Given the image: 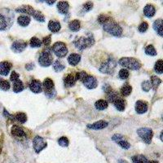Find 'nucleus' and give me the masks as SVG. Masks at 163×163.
<instances>
[{
	"mask_svg": "<svg viewBox=\"0 0 163 163\" xmlns=\"http://www.w3.org/2000/svg\"><path fill=\"white\" fill-rule=\"evenodd\" d=\"M73 44L79 51H83L95 44V38L92 33H86V35L77 37L73 41Z\"/></svg>",
	"mask_w": 163,
	"mask_h": 163,
	"instance_id": "obj_1",
	"label": "nucleus"
},
{
	"mask_svg": "<svg viewBox=\"0 0 163 163\" xmlns=\"http://www.w3.org/2000/svg\"><path fill=\"white\" fill-rule=\"evenodd\" d=\"M14 21V14L9 10L0 11V31H4L11 28Z\"/></svg>",
	"mask_w": 163,
	"mask_h": 163,
	"instance_id": "obj_2",
	"label": "nucleus"
},
{
	"mask_svg": "<svg viewBox=\"0 0 163 163\" xmlns=\"http://www.w3.org/2000/svg\"><path fill=\"white\" fill-rule=\"evenodd\" d=\"M103 28H104V31H106L107 33H110V34L113 36H116V37H120L121 35V33H122L121 27L112 19H108L103 24Z\"/></svg>",
	"mask_w": 163,
	"mask_h": 163,
	"instance_id": "obj_3",
	"label": "nucleus"
},
{
	"mask_svg": "<svg viewBox=\"0 0 163 163\" xmlns=\"http://www.w3.org/2000/svg\"><path fill=\"white\" fill-rule=\"evenodd\" d=\"M119 64L122 67L131 69V70H138L141 67V64L136 59L131 57H122L119 59Z\"/></svg>",
	"mask_w": 163,
	"mask_h": 163,
	"instance_id": "obj_4",
	"label": "nucleus"
},
{
	"mask_svg": "<svg viewBox=\"0 0 163 163\" xmlns=\"http://www.w3.org/2000/svg\"><path fill=\"white\" fill-rule=\"evenodd\" d=\"M116 66H117V62L115 61V59L112 58H109L107 60H105L104 63H102L101 65L99 66V70L103 73L111 74L113 73Z\"/></svg>",
	"mask_w": 163,
	"mask_h": 163,
	"instance_id": "obj_5",
	"label": "nucleus"
},
{
	"mask_svg": "<svg viewBox=\"0 0 163 163\" xmlns=\"http://www.w3.org/2000/svg\"><path fill=\"white\" fill-rule=\"evenodd\" d=\"M137 134L140 137L142 140L147 144H150L153 137V131L152 129L148 127H142L137 130Z\"/></svg>",
	"mask_w": 163,
	"mask_h": 163,
	"instance_id": "obj_6",
	"label": "nucleus"
},
{
	"mask_svg": "<svg viewBox=\"0 0 163 163\" xmlns=\"http://www.w3.org/2000/svg\"><path fill=\"white\" fill-rule=\"evenodd\" d=\"M42 87L44 90L45 95L48 98H53L56 95V91H55V86H54V82L51 78H46L42 83Z\"/></svg>",
	"mask_w": 163,
	"mask_h": 163,
	"instance_id": "obj_7",
	"label": "nucleus"
},
{
	"mask_svg": "<svg viewBox=\"0 0 163 163\" xmlns=\"http://www.w3.org/2000/svg\"><path fill=\"white\" fill-rule=\"evenodd\" d=\"M52 51L57 57L64 58L68 53V48L65 43L62 42H57L53 45Z\"/></svg>",
	"mask_w": 163,
	"mask_h": 163,
	"instance_id": "obj_8",
	"label": "nucleus"
},
{
	"mask_svg": "<svg viewBox=\"0 0 163 163\" xmlns=\"http://www.w3.org/2000/svg\"><path fill=\"white\" fill-rule=\"evenodd\" d=\"M53 57L51 52L49 51H43L39 55L38 57V63L41 66L48 67L52 64Z\"/></svg>",
	"mask_w": 163,
	"mask_h": 163,
	"instance_id": "obj_9",
	"label": "nucleus"
},
{
	"mask_svg": "<svg viewBox=\"0 0 163 163\" xmlns=\"http://www.w3.org/2000/svg\"><path fill=\"white\" fill-rule=\"evenodd\" d=\"M33 145L36 153H39L41 151H42L47 146V143L42 137L37 135L33 139Z\"/></svg>",
	"mask_w": 163,
	"mask_h": 163,
	"instance_id": "obj_10",
	"label": "nucleus"
},
{
	"mask_svg": "<svg viewBox=\"0 0 163 163\" xmlns=\"http://www.w3.org/2000/svg\"><path fill=\"white\" fill-rule=\"evenodd\" d=\"M112 139L114 142H116L123 149H129L130 148V144L129 143V142H127L126 139H124V137L121 135V134H116L114 135H112Z\"/></svg>",
	"mask_w": 163,
	"mask_h": 163,
	"instance_id": "obj_11",
	"label": "nucleus"
},
{
	"mask_svg": "<svg viewBox=\"0 0 163 163\" xmlns=\"http://www.w3.org/2000/svg\"><path fill=\"white\" fill-rule=\"evenodd\" d=\"M82 83L85 86H86L87 89H95L96 88L97 86H98V82L95 77H92V76H90V75H87L83 80H82Z\"/></svg>",
	"mask_w": 163,
	"mask_h": 163,
	"instance_id": "obj_12",
	"label": "nucleus"
},
{
	"mask_svg": "<svg viewBox=\"0 0 163 163\" xmlns=\"http://www.w3.org/2000/svg\"><path fill=\"white\" fill-rule=\"evenodd\" d=\"M27 43L24 41L22 40H17L12 43L11 46V49L15 53H20L24 51V49L26 48Z\"/></svg>",
	"mask_w": 163,
	"mask_h": 163,
	"instance_id": "obj_13",
	"label": "nucleus"
},
{
	"mask_svg": "<svg viewBox=\"0 0 163 163\" xmlns=\"http://www.w3.org/2000/svg\"><path fill=\"white\" fill-rule=\"evenodd\" d=\"M148 104L146 103L145 101H143V100H138V101L135 103V111H136L137 113L139 114H143V113H145L147 111H148Z\"/></svg>",
	"mask_w": 163,
	"mask_h": 163,
	"instance_id": "obj_14",
	"label": "nucleus"
},
{
	"mask_svg": "<svg viewBox=\"0 0 163 163\" xmlns=\"http://www.w3.org/2000/svg\"><path fill=\"white\" fill-rule=\"evenodd\" d=\"M108 125V123L107 121L101 120V121H98L92 124H89V125L86 126V127L89 128V129H91V130H101V129L107 127Z\"/></svg>",
	"mask_w": 163,
	"mask_h": 163,
	"instance_id": "obj_15",
	"label": "nucleus"
},
{
	"mask_svg": "<svg viewBox=\"0 0 163 163\" xmlns=\"http://www.w3.org/2000/svg\"><path fill=\"white\" fill-rule=\"evenodd\" d=\"M11 133L13 136L17 137V138H24L26 136V134L23 130V128L19 126H15V125L11 127Z\"/></svg>",
	"mask_w": 163,
	"mask_h": 163,
	"instance_id": "obj_16",
	"label": "nucleus"
},
{
	"mask_svg": "<svg viewBox=\"0 0 163 163\" xmlns=\"http://www.w3.org/2000/svg\"><path fill=\"white\" fill-rule=\"evenodd\" d=\"M29 89L33 93H40L42 90V85L38 80H32L29 84Z\"/></svg>",
	"mask_w": 163,
	"mask_h": 163,
	"instance_id": "obj_17",
	"label": "nucleus"
},
{
	"mask_svg": "<svg viewBox=\"0 0 163 163\" xmlns=\"http://www.w3.org/2000/svg\"><path fill=\"white\" fill-rule=\"evenodd\" d=\"M11 68V64L7 61L0 62V74L2 76H7L10 73Z\"/></svg>",
	"mask_w": 163,
	"mask_h": 163,
	"instance_id": "obj_18",
	"label": "nucleus"
},
{
	"mask_svg": "<svg viewBox=\"0 0 163 163\" xmlns=\"http://www.w3.org/2000/svg\"><path fill=\"white\" fill-rule=\"evenodd\" d=\"M81 60V55L77 54V53H72L71 55H68V64L72 65V66H75L77 65Z\"/></svg>",
	"mask_w": 163,
	"mask_h": 163,
	"instance_id": "obj_19",
	"label": "nucleus"
},
{
	"mask_svg": "<svg viewBox=\"0 0 163 163\" xmlns=\"http://www.w3.org/2000/svg\"><path fill=\"white\" fill-rule=\"evenodd\" d=\"M156 13V9H155L154 6L152 4H147L143 8V14L145 16L148 18L152 17Z\"/></svg>",
	"mask_w": 163,
	"mask_h": 163,
	"instance_id": "obj_20",
	"label": "nucleus"
},
{
	"mask_svg": "<svg viewBox=\"0 0 163 163\" xmlns=\"http://www.w3.org/2000/svg\"><path fill=\"white\" fill-rule=\"evenodd\" d=\"M68 8H69L68 2L62 1V2H59L57 3V10L60 14L65 15V14L68 13Z\"/></svg>",
	"mask_w": 163,
	"mask_h": 163,
	"instance_id": "obj_21",
	"label": "nucleus"
},
{
	"mask_svg": "<svg viewBox=\"0 0 163 163\" xmlns=\"http://www.w3.org/2000/svg\"><path fill=\"white\" fill-rule=\"evenodd\" d=\"M162 19H157L153 23V29L156 32V33L159 36L162 37L163 36V30H162Z\"/></svg>",
	"mask_w": 163,
	"mask_h": 163,
	"instance_id": "obj_22",
	"label": "nucleus"
},
{
	"mask_svg": "<svg viewBox=\"0 0 163 163\" xmlns=\"http://www.w3.org/2000/svg\"><path fill=\"white\" fill-rule=\"evenodd\" d=\"M60 24L57 20H50L48 23L49 30L52 33H57L60 29Z\"/></svg>",
	"mask_w": 163,
	"mask_h": 163,
	"instance_id": "obj_23",
	"label": "nucleus"
},
{
	"mask_svg": "<svg viewBox=\"0 0 163 163\" xmlns=\"http://www.w3.org/2000/svg\"><path fill=\"white\" fill-rule=\"evenodd\" d=\"M34 11H35V10L31 7V6H22V7L15 9V11H16V12L24 13L29 15H33Z\"/></svg>",
	"mask_w": 163,
	"mask_h": 163,
	"instance_id": "obj_24",
	"label": "nucleus"
},
{
	"mask_svg": "<svg viewBox=\"0 0 163 163\" xmlns=\"http://www.w3.org/2000/svg\"><path fill=\"white\" fill-rule=\"evenodd\" d=\"M76 80H75V77L72 74L66 75L64 78V83L66 87H71L75 85Z\"/></svg>",
	"mask_w": 163,
	"mask_h": 163,
	"instance_id": "obj_25",
	"label": "nucleus"
},
{
	"mask_svg": "<svg viewBox=\"0 0 163 163\" xmlns=\"http://www.w3.org/2000/svg\"><path fill=\"white\" fill-rule=\"evenodd\" d=\"M17 22L18 24L21 25L23 27H26L28 26L30 23V17L28 16V15H20L19 17L17 18Z\"/></svg>",
	"mask_w": 163,
	"mask_h": 163,
	"instance_id": "obj_26",
	"label": "nucleus"
},
{
	"mask_svg": "<svg viewBox=\"0 0 163 163\" xmlns=\"http://www.w3.org/2000/svg\"><path fill=\"white\" fill-rule=\"evenodd\" d=\"M9 118L14 119L15 121H19V122H20V123L22 124L24 123V122H26L27 121L26 115L24 114V112H18V113H16V114L14 115V116H10Z\"/></svg>",
	"mask_w": 163,
	"mask_h": 163,
	"instance_id": "obj_27",
	"label": "nucleus"
},
{
	"mask_svg": "<svg viewBox=\"0 0 163 163\" xmlns=\"http://www.w3.org/2000/svg\"><path fill=\"white\" fill-rule=\"evenodd\" d=\"M68 27L73 32H77L81 29V23L78 20H73L68 24Z\"/></svg>",
	"mask_w": 163,
	"mask_h": 163,
	"instance_id": "obj_28",
	"label": "nucleus"
},
{
	"mask_svg": "<svg viewBox=\"0 0 163 163\" xmlns=\"http://www.w3.org/2000/svg\"><path fill=\"white\" fill-rule=\"evenodd\" d=\"M24 90V84L22 81L20 79L16 80L13 82V91L15 93H19Z\"/></svg>",
	"mask_w": 163,
	"mask_h": 163,
	"instance_id": "obj_29",
	"label": "nucleus"
},
{
	"mask_svg": "<svg viewBox=\"0 0 163 163\" xmlns=\"http://www.w3.org/2000/svg\"><path fill=\"white\" fill-rule=\"evenodd\" d=\"M95 106L96 109H98V110H104V109L108 108V102L104 100V99H99V100H97L95 102Z\"/></svg>",
	"mask_w": 163,
	"mask_h": 163,
	"instance_id": "obj_30",
	"label": "nucleus"
},
{
	"mask_svg": "<svg viewBox=\"0 0 163 163\" xmlns=\"http://www.w3.org/2000/svg\"><path fill=\"white\" fill-rule=\"evenodd\" d=\"M65 68V65L61 60L59 59H56L54 63H53V68L55 72H60V71L64 70Z\"/></svg>",
	"mask_w": 163,
	"mask_h": 163,
	"instance_id": "obj_31",
	"label": "nucleus"
},
{
	"mask_svg": "<svg viewBox=\"0 0 163 163\" xmlns=\"http://www.w3.org/2000/svg\"><path fill=\"white\" fill-rule=\"evenodd\" d=\"M113 103H114V106L116 107V108H117V110L121 111V112L124 111V109H125V107H126V104H125V101H124V99L118 98V99H116Z\"/></svg>",
	"mask_w": 163,
	"mask_h": 163,
	"instance_id": "obj_32",
	"label": "nucleus"
},
{
	"mask_svg": "<svg viewBox=\"0 0 163 163\" xmlns=\"http://www.w3.org/2000/svg\"><path fill=\"white\" fill-rule=\"evenodd\" d=\"M133 163H148V160L143 155H136L132 156Z\"/></svg>",
	"mask_w": 163,
	"mask_h": 163,
	"instance_id": "obj_33",
	"label": "nucleus"
},
{
	"mask_svg": "<svg viewBox=\"0 0 163 163\" xmlns=\"http://www.w3.org/2000/svg\"><path fill=\"white\" fill-rule=\"evenodd\" d=\"M131 91H132V87H131L129 84H125L121 89V93L123 96H128V95H130Z\"/></svg>",
	"mask_w": 163,
	"mask_h": 163,
	"instance_id": "obj_34",
	"label": "nucleus"
},
{
	"mask_svg": "<svg viewBox=\"0 0 163 163\" xmlns=\"http://www.w3.org/2000/svg\"><path fill=\"white\" fill-rule=\"evenodd\" d=\"M29 45H30L31 47H39V46H42V41L38 39L37 37H33L30 39Z\"/></svg>",
	"mask_w": 163,
	"mask_h": 163,
	"instance_id": "obj_35",
	"label": "nucleus"
},
{
	"mask_svg": "<svg viewBox=\"0 0 163 163\" xmlns=\"http://www.w3.org/2000/svg\"><path fill=\"white\" fill-rule=\"evenodd\" d=\"M33 17L37 21L40 22H44L45 21V16L42 15V13L39 11H34L33 14Z\"/></svg>",
	"mask_w": 163,
	"mask_h": 163,
	"instance_id": "obj_36",
	"label": "nucleus"
},
{
	"mask_svg": "<svg viewBox=\"0 0 163 163\" xmlns=\"http://www.w3.org/2000/svg\"><path fill=\"white\" fill-rule=\"evenodd\" d=\"M145 53L147 55H151V56H155V55H156V54H157L156 49H155V47L152 46V45H148V46H146Z\"/></svg>",
	"mask_w": 163,
	"mask_h": 163,
	"instance_id": "obj_37",
	"label": "nucleus"
},
{
	"mask_svg": "<svg viewBox=\"0 0 163 163\" xmlns=\"http://www.w3.org/2000/svg\"><path fill=\"white\" fill-rule=\"evenodd\" d=\"M151 82H152L151 85H152L154 90H156V89L158 87V86L160 85V84H161V79L158 78V77H156V76H152V77H151Z\"/></svg>",
	"mask_w": 163,
	"mask_h": 163,
	"instance_id": "obj_38",
	"label": "nucleus"
},
{
	"mask_svg": "<svg viewBox=\"0 0 163 163\" xmlns=\"http://www.w3.org/2000/svg\"><path fill=\"white\" fill-rule=\"evenodd\" d=\"M154 69L156 73H160V74L162 73V59H159L156 62Z\"/></svg>",
	"mask_w": 163,
	"mask_h": 163,
	"instance_id": "obj_39",
	"label": "nucleus"
},
{
	"mask_svg": "<svg viewBox=\"0 0 163 163\" xmlns=\"http://www.w3.org/2000/svg\"><path fill=\"white\" fill-rule=\"evenodd\" d=\"M118 98H119L118 95H117V94L115 92L114 90H111L108 93V99L110 102H112V103H113V102H114L116 99H118Z\"/></svg>",
	"mask_w": 163,
	"mask_h": 163,
	"instance_id": "obj_40",
	"label": "nucleus"
},
{
	"mask_svg": "<svg viewBox=\"0 0 163 163\" xmlns=\"http://www.w3.org/2000/svg\"><path fill=\"white\" fill-rule=\"evenodd\" d=\"M11 87L10 82L7 80H2L0 82V89L2 90H8Z\"/></svg>",
	"mask_w": 163,
	"mask_h": 163,
	"instance_id": "obj_41",
	"label": "nucleus"
},
{
	"mask_svg": "<svg viewBox=\"0 0 163 163\" xmlns=\"http://www.w3.org/2000/svg\"><path fill=\"white\" fill-rule=\"evenodd\" d=\"M58 143H59V146H62V147H68V139L67 137L63 136L60 137L59 139H58Z\"/></svg>",
	"mask_w": 163,
	"mask_h": 163,
	"instance_id": "obj_42",
	"label": "nucleus"
},
{
	"mask_svg": "<svg viewBox=\"0 0 163 163\" xmlns=\"http://www.w3.org/2000/svg\"><path fill=\"white\" fill-rule=\"evenodd\" d=\"M118 75L121 79H126L129 77V71L126 68H122V69L119 71Z\"/></svg>",
	"mask_w": 163,
	"mask_h": 163,
	"instance_id": "obj_43",
	"label": "nucleus"
},
{
	"mask_svg": "<svg viewBox=\"0 0 163 163\" xmlns=\"http://www.w3.org/2000/svg\"><path fill=\"white\" fill-rule=\"evenodd\" d=\"M142 89H143V91H146V92H148L149 91V90L152 87V85H151V82L149 81H143L142 82Z\"/></svg>",
	"mask_w": 163,
	"mask_h": 163,
	"instance_id": "obj_44",
	"label": "nucleus"
},
{
	"mask_svg": "<svg viewBox=\"0 0 163 163\" xmlns=\"http://www.w3.org/2000/svg\"><path fill=\"white\" fill-rule=\"evenodd\" d=\"M86 76H87V73H86L85 71H80V72H77V73H76L75 80H81V81H82Z\"/></svg>",
	"mask_w": 163,
	"mask_h": 163,
	"instance_id": "obj_45",
	"label": "nucleus"
},
{
	"mask_svg": "<svg viewBox=\"0 0 163 163\" xmlns=\"http://www.w3.org/2000/svg\"><path fill=\"white\" fill-rule=\"evenodd\" d=\"M148 29V24L147 22L141 23V24L139 25V28H138V29H139V31L140 33H144V32L147 31V29Z\"/></svg>",
	"mask_w": 163,
	"mask_h": 163,
	"instance_id": "obj_46",
	"label": "nucleus"
},
{
	"mask_svg": "<svg viewBox=\"0 0 163 163\" xmlns=\"http://www.w3.org/2000/svg\"><path fill=\"white\" fill-rule=\"evenodd\" d=\"M82 7H83L84 11H90L93 8L92 2H86V3H84Z\"/></svg>",
	"mask_w": 163,
	"mask_h": 163,
	"instance_id": "obj_47",
	"label": "nucleus"
},
{
	"mask_svg": "<svg viewBox=\"0 0 163 163\" xmlns=\"http://www.w3.org/2000/svg\"><path fill=\"white\" fill-rule=\"evenodd\" d=\"M19 77H20V75H19V73H17L15 71H12L11 73V76H10V80H11V82H15L16 81V80L19 79Z\"/></svg>",
	"mask_w": 163,
	"mask_h": 163,
	"instance_id": "obj_48",
	"label": "nucleus"
},
{
	"mask_svg": "<svg viewBox=\"0 0 163 163\" xmlns=\"http://www.w3.org/2000/svg\"><path fill=\"white\" fill-rule=\"evenodd\" d=\"M108 20V17L105 15H100L99 17H98V21H99V24H104Z\"/></svg>",
	"mask_w": 163,
	"mask_h": 163,
	"instance_id": "obj_49",
	"label": "nucleus"
},
{
	"mask_svg": "<svg viewBox=\"0 0 163 163\" xmlns=\"http://www.w3.org/2000/svg\"><path fill=\"white\" fill-rule=\"evenodd\" d=\"M51 36H46L43 39H42V43L45 45V46H49L50 43H51Z\"/></svg>",
	"mask_w": 163,
	"mask_h": 163,
	"instance_id": "obj_50",
	"label": "nucleus"
},
{
	"mask_svg": "<svg viewBox=\"0 0 163 163\" xmlns=\"http://www.w3.org/2000/svg\"><path fill=\"white\" fill-rule=\"evenodd\" d=\"M25 68H26L27 70H32L33 68H34V64L33 63H30V64H27L25 65Z\"/></svg>",
	"mask_w": 163,
	"mask_h": 163,
	"instance_id": "obj_51",
	"label": "nucleus"
},
{
	"mask_svg": "<svg viewBox=\"0 0 163 163\" xmlns=\"http://www.w3.org/2000/svg\"><path fill=\"white\" fill-rule=\"evenodd\" d=\"M118 163H129L128 161H126V160H123V159H120L118 160Z\"/></svg>",
	"mask_w": 163,
	"mask_h": 163,
	"instance_id": "obj_52",
	"label": "nucleus"
},
{
	"mask_svg": "<svg viewBox=\"0 0 163 163\" xmlns=\"http://www.w3.org/2000/svg\"><path fill=\"white\" fill-rule=\"evenodd\" d=\"M55 1H49V2H46V3H47V4L48 5H52V4H54V3H55Z\"/></svg>",
	"mask_w": 163,
	"mask_h": 163,
	"instance_id": "obj_53",
	"label": "nucleus"
},
{
	"mask_svg": "<svg viewBox=\"0 0 163 163\" xmlns=\"http://www.w3.org/2000/svg\"><path fill=\"white\" fill-rule=\"evenodd\" d=\"M148 163H159L157 161H148Z\"/></svg>",
	"mask_w": 163,
	"mask_h": 163,
	"instance_id": "obj_54",
	"label": "nucleus"
},
{
	"mask_svg": "<svg viewBox=\"0 0 163 163\" xmlns=\"http://www.w3.org/2000/svg\"><path fill=\"white\" fill-rule=\"evenodd\" d=\"M161 139L162 141V132H161Z\"/></svg>",
	"mask_w": 163,
	"mask_h": 163,
	"instance_id": "obj_55",
	"label": "nucleus"
},
{
	"mask_svg": "<svg viewBox=\"0 0 163 163\" xmlns=\"http://www.w3.org/2000/svg\"><path fill=\"white\" fill-rule=\"evenodd\" d=\"M2 78H1V77H0V82H1V81H2Z\"/></svg>",
	"mask_w": 163,
	"mask_h": 163,
	"instance_id": "obj_56",
	"label": "nucleus"
}]
</instances>
